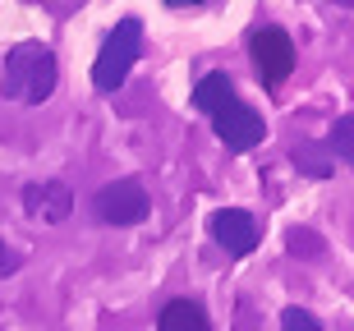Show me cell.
Wrapping results in <instances>:
<instances>
[{"instance_id": "7", "label": "cell", "mask_w": 354, "mask_h": 331, "mask_svg": "<svg viewBox=\"0 0 354 331\" xmlns=\"http://www.w3.org/2000/svg\"><path fill=\"white\" fill-rule=\"evenodd\" d=\"M24 207H28V216H37V221L60 225L74 212V193H69V185H60V180H41V185L24 189Z\"/></svg>"}, {"instance_id": "10", "label": "cell", "mask_w": 354, "mask_h": 331, "mask_svg": "<svg viewBox=\"0 0 354 331\" xmlns=\"http://www.w3.org/2000/svg\"><path fill=\"white\" fill-rule=\"evenodd\" d=\"M350 133H354V115H341L336 124H331V133H327V152L336 161H345V166L354 161V138Z\"/></svg>"}, {"instance_id": "9", "label": "cell", "mask_w": 354, "mask_h": 331, "mask_svg": "<svg viewBox=\"0 0 354 331\" xmlns=\"http://www.w3.org/2000/svg\"><path fill=\"white\" fill-rule=\"evenodd\" d=\"M230 97H235V83L225 79V74H207V79H198V88H194V106L203 111V115H216Z\"/></svg>"}, {"instance_id": "8", "label": "cell", "mask_w": 354, "mask_h": 331, "mask_svg": "<svg viewBox=\"0 0 354 331\" xmlns=\"http://www.w3.org/2000/svg\"><path fill=\"white\" fill-rule=\"evenodd\" d=\"M157 331H212L207 308H203V304H194V299H171V304L161 308Z\"/></svg>"}, {"instance_id": "1", "label": "cell", "mask_w": 354, "mask_h": 331, "mask_svg": "<svg viewBox=\"0 0 354 331\" xmlns=\"http://www.w3.org/2000/svg\"><path fill=\"white\" fill-rule=\"evenodd\" d=\"M55 79H60V65H55V51L41 46V41H19L10 55H5V97L10 102H24V106H41L46 97L55 93Z\"/></svg>"}, {"instance_id": "3", "label": "cell", "mask_w": 354, "mask_h": 331, "mask_svg": "<svg viewBox=\"0 0 354 331\" xmlns=\"http://www.w3.org/2000/svg\"><path fill=\"white\" fill-rule=\"evenodd\" d=\"M249 55H253V74L263 79V88H281L290 79V69H295V41H290L286 28H276V23H263L253 32Z\"/></svg>"}, {"instance_id": "13", "label": "cell", "mask_w": 354, "mask_h": 331, "mask_svg": "<svg viewBox=\"0 0 354 331\" xmlns=\"http://www.w3.org/2000/svg\"><path fill=\"white\" fill-rule=\"evenodd\" d=\"M290 253H295V258H317V253H322V239L308 235V230H295V235H290Z\"/></svg>"}, {"instance_id": "12", "label": "cell", "mask_w": 354, "mask_h": 331, "mask_svg": "<svg viewBox=\"0 0 354 331\" xmlns=\"http://www.w3.org/2000/svg\"><path fill=\"white\" fill-rule=\"evenodd\" d=\"M281 327H286V331H322L308 308H286V313H281Z\"/></svg>"}, {"instance_id": "5", "label": "cell", "mask_w": 354, "mask_h": 331, "mask_svg": "<svg viewBox=\"0 0 354 331\" xmlns=\"http://www.w3.org/2000/svg\"><path fill=\"white\" fill-rule=\"evenodd\" d=\"M212 124H216V138L225 143V152H249V147L263 143V115L249 106V102H239V97H230L216 115H212Z\"/></svg>"}, {"instance_id": "2", "label": "cell", "mask_w": 354, "mask_h": 331, "mask_svg": "<svg viewBox=\"0 0 354 331\" xmlns=\"http://www.w3.org/2000/svg\"><path fill=\"white\" fill-rule=\"evenodd\" d=\"M138 55H143V23L138 19H120L111 28V37L102 41V51H97V65H92L97 93H115L120 83L129 79V69L138 65Z\"/></svg>"}, {"instance_id": "6", "label": "cell", "mask_w": 354, "mask_h": 331, "mask_svg": "<svg viewBox=\"0 0 354 331\" xmlns=\"http://www.w3.org/2000/svg\"><path fill=\"white\" fill-rule=\"evenodd\" d=\"M212 235H216V244H221L230 258H249L253 249H258V216L244 212V207H225V212L212 216Z\"/></svg>"}, {"instance_id": "4", "label": "cell", "mask_w": 354, "mask_h": 331, "mask_svg": "<svg viewBox=\"0 0 354 331\" xmlns=\"http://www.w3.org/2000/svg\"><path fill=\"white\" fill-rule=\"evenodd\" d=\"M92 212H97L102 225H138L147 212H152V198H147L143 180H115V185L97 189Z\"/></svg>"}, {"instance_id": "11", "label": "cell", "mask_w": 354, "mask_h": 331, "mask_svg": "<svg viewBox=\"0 0 354 331\" xmlns=\"http://www.w3.org/2000/svg\"><path fill=\"white\" fill-rule=\"evenodd\" d=\"M295 166H299L304 175H313V180H327L331 175V157L317 152V147H295Z\"/></svg>"}, {"instance_id": "14", "label": "cell", "mask_w": 354, "mask_h": 331, "mask_svg": "<svg viewBox=\"0 0 354 331\" xmlns=\"http://www.w3.org/2000/svg\"><path fill=\"white\" fill-rule=\"evenodd\" d=\"M19 267H24V253L10 249V244L0 239V276H10V272H19Z\"/></svg>"}]
</instances>
